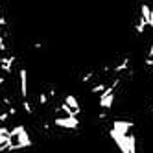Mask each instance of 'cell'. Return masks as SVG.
Returning a JSON list of instances; mask_svg holds the SVG:
<instances>
[{
  "label": "cell",
  "mask_w": 153,
  "mask_h": 153,
  "mask_svg": "<svg viewBox=\"0 0 153 153\" xmlns=\"http://www.w3.org/2000/svg\"><path fill=\"white\" fill-rule=\"evenodd\" d=\"M94 76H96V74H94L92 70H89V72H85V74L81 76V81H83V83H89V81L94 78Z\"/></svg>",
  "instance_id": "8"
},
{
  "label": "cell",
  "mask_w": 153,
  "mask_h": 153,
  "mask_svg": "<svg viewBox=\"0 0 153 153\" xmlns=\"http://www.w3.org/2000/svg\"><path fill=\"white\" fill-rule=\"evenodd\" d=\"M140 17L149 24V17H151V7L148 4H140Z\"/></svg>",
  "instance_id": "4"
},
{
  "label": "cell",
  "mask_w": 153,
  "mask_h": 153,
  "mask_svg": "<svg viewBox=\"0 0 153 153\" xmlns=\"http://www.w3.org/2000/svg\"><path fill=\"white\" fill-rule=\"evenodd\" d=\"M48 102H50V96H48L46 92H41V94H39V105H41V107H46Z\"/></svg>",
  "instance_id": "7"
},
{
  "label": "cell",
  "mask_w": 153,
  "mask_h": 153,
  "mask_svg": "<svg viewBox=\"0 0 153 153\" xmlns=\"http://www.w3.org/2000/svg\"><path fill=\"white\" fill-rule=\"evenodd\" d=\"M107 87H109V85H107V83H103V81H102V83H96L92 89H91V92H92V94H102V92L107 89Z\"/></svg>",
  "instance_id": "5"
},
{
  "label": "cell",
  "mask_w": 153,
  "mask_h": 153,
  "mask_svg": "<svg viewBox=\"0 0 153 153\" xmlns=\"http://www.w3.org/2000/svg\"><path fill=\"white\" fill-rule=\"evenodd\" d=\"M19 83H20V98L26 100L28 98V70L26 68L19 70Z\"/></svg>",
  "instance_id": "2"
},
{
  "label": "cell",
  "mask_w": 153,
  "mask_h": 153,
  "mask_svg": "<svg viewBox=\"0 0 153 153\" xmlns=\"http://www.w3.org/2000/svg\"><path fill=\"white\" fill-rule=\"evenodd\" d=\"M146 57H153V41L149 42V48H148V56Z\"/></svg>",
  "instance_id": "10"
},
{
  "label": "cell",
  "mask_w": 153,
  "mask_h": 153,
  "mask_svg": "<svg viewBox=\"0 0 153 153\" xmlns=\"http://www.w3.org/2000/svg\"><path fill=\"white\" fill-rule=\"evenodd\" d=\"M33 48H35V50H41V48H42V42H39V41L33 42Z\"/></svg>",
  "instance_id": "11"
},
{
  "label": "cell",
  "mask_w": 153,
  "mask_h": 153,
  "mask_svg": "<svg viewBox=\"0 0 153 153\" xmlns=\"http://www.w3.org/2000/svg\"><path fill=\"white\" fill-rule=\"evenodd\" d=\"M79 116H56L53 118V126L61 127V129H68V131H76L79 129Z\"/></svg>",
  "instance_id": "1"
},
{
  "label": "cell",
  "mask_w": 153,
  "mask_h": 153,
  "mask_svg": "<svg viewBox=\"0 0 153 153\" xmlns=\"http://www.w3.org/2000/svg\"><path fill=\"white\" fill-rule=\"evenodd\" d=\"M149 22H153V7H151V17H149Z\"/></svg>",
  "instance_id": "13"
},
{
  "label": "cell",
  "mask_w": 153,
  "mask_h": 153,
  "mask_svg": "<svg viewBox=\"0 0 153 153\" xmlns=\"http://www.w3.org/2000/svg\"><path fill=\"white\" fill-rule=\"evenodd\" d=\"M22 109H24V113H28V114H33L35 113V109H33V105L30 103L28 98H26V100H22Z\"/></svg>",
  "instance_id": "6"
},
{
  "label": "cell",
  "mask_w": 153,
  "mask_h": 153,
  "mask_svg": "<svg viewBox=\"0 0 153 153\" xmlns=\"http://www.w3.org/2000/svg\"><path fill=\"white\" fill-rule=\"evenodd\" d=\"M63 102H65V103H67V105L72 109L76 116H79V114H81V105H79L78 98H76L74 94H67V96H65V100H63Z\"/></svg>",
  "instance_id": "3"
},
{
  "label": "cell",
  "mask_w": 153,
  "mask_h": 153,
  "mask_svg": "<svg viewBox=\"0 0 153 153\" xmlns=\"http://www.w3.org/2000/svg\"><path fill=\"white\" fill-rule=\"evenodd\" d=\"M151 113H153V107H151Z\"/></svg>",
  "instance_id": "14"
},
{
  "label": "cell",
  "mask_w": 153,
  "mask_h": 153,
  "mask_svg": "<svg viewBox=\"0 0 153 153\" xmlns=\"http://www.w3.org/2000/svg\"><path fill=\"white\" fill-rule=\"evenodd\" d=\"M144 67H146V68H151V67H153V57H146V59H144Z\"/></svg>",
  "instance_id": "9"
},
{
  "label": "cell",
  "mask_w": 153,
  "mask_h": 153,
  "mask_svg": "<svg viewBox=\"0 0 153 153\" xmlns=\"http://www.w3.org/2000/svg\"><path fill=\"white\" fill-rule=\"evenodd\" d=\"M4 83H6V78H4V76H0V87H2Z\"/></svg>",
  "instance_id": "12"
}]
</instances>
